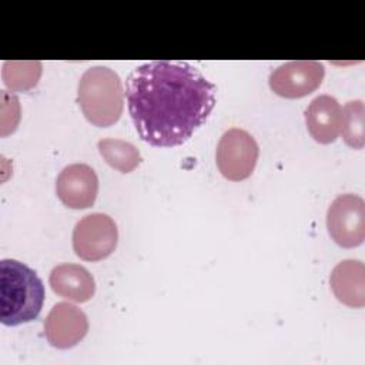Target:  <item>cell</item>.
Segmentation results:
<instances>
[{
    "label": "cell",
    "mask_w": 365,
    "mask_h": 365,
    "mask_svg": "<svg viewBox=\"0 0 365 365\" xmlns=\"http://www.w3.org/2000/svg\"><path fill=\"white\" fill-rule=\"evenodd\" d=\"M41 70L40 61H4L1 78L11 91H27L37 86Z\"/></svg>",
    "instance_id": "obj_14"
},
{
    "label": "cell",
    "mask_w": 365,
    "mask_h": 365,
    "mask_svg": "<svg viewBox=\"0 0 365 365\" xmlns=\"http://www.w3.org/2000/svg\"><path fill=\"white\" fill-rule=\"evenodd\" d=\"M341 134L346 145L361 150L365 144V106L361 100L348 101L342 108Z\"/></svg>",
    "instance_id": "obj_15"
},
{
    "label": "cell",
    "mask_w": 365,
    "mask_h": 365,
    "mask_svg": "<svg viewBox=\"0 0 365 365\" xmlns=\"http://www.w3.org/2000/svg\"><path fill=\"white\" fill-rule=\"evenodd\" d=\"M329 284L336 299L351 308L365 305V265L359 259L338 262L329 277Z\"/></svg>",
    "instance_id": "obj_11"
},
{
    "label": "cell",
    "mask_w": 365,
    "mask_h": 365,
    "mask_svg": "<svg viewBox=\"0 0 365 365\" xmlns=\"http://www.w3.org/2000/svg\"><path fill=\"white\" fill-rule=\"evenodd\" d=\"M118 242V230L111 217L93 212L83 217L73 230V250L84 261H101L110 257Z\"/></svg>",
    "instance_id": "obj_4"
},
{
    "label": "cell",
    "mask_w": 365,
    "mask_h": 365,
    "mask_svg": "<svg viewBox=\"0 0 365 365\" xmlns=\"http://www.w3.org/2000/svg\"><path fill=\"white\" fill-rule=\"evenodd\" d=\"M325 68L314 60H297L281 64L269 74L271 90L285 98H299L314 93L322 83Z\"/></svg>",
    "instance_id": "obj_7"
},
{
    "label": "cell",
    "mask_w": 365,
    "mask_h": 365,
    "mask_svg": "<svg viewBox=\"0 0 365 365\" xmlns=\"http://www.w3.org/2000/svg\"><path fill=\"white\" fill-rule=\"evenodd\" d=\"M44 302V287L34 269L17 259L0 261V321L14 327L36 319Z\"/></svg>",
    "instance_id": "obj_2"
},
{
    "label": "cell",
    "mask_w": 365,
    "mask_h": 365,
    "mask_svg": "<svg viewBox=\"0 0 365 365\" xmlns=\"http://www.w3.org/2000/svg\"><path fill=\"white\" fill-rule=\"evenodd\" d=\"M258 154V144L248 131L230 128L218 141L215 161L220 173L227 180L241 181L252 174Z\"/></svg>",
    "instance_id": "obj_5"
},
{
    "label": "cell",
    "mask_w": 365,
    "mask_h": 365,
    "mask_svg": "<svg viewBox=\"0 0 365 365\" xmlns=\"http://www.w3.org/2000/svg\"><path fill=\"white\" fill-rule=\"evenodd\" d=\"M98 192L96 171L87 164L64 167L56 180V194L68 208L84 210L94 204Z\"/></svg>",
    "instance_id": "obj_8"
},
{
    "label": "cell",
    "mask_w": 365,
    "mask_h": 365,
    "mask_svg": "<svg viewBox=\"0 0 365 365\" xmlns=\"http://www.w3.org/2000/svg\"><path fill=\"white\" fill-rule=\"evenodd\" d=\"M87 331V315L70 302L56 304L44 321V335L48 344L58 349H68L77 345Z\"/></svg>",
    "instance_id": "obj_9"
},
{
    "label": "cell",
    "mask_w": 365,
    "mask_h": 365,
    "mask_svg": "<svg viewBox=\"0 0 365 365\" xmlns=\"http://www.w3.org/2000/svg\"><path fill=\"white\" fill-rule=\"evenodd\" d=\"M305 123L311 137L317 143H334L341 134L342 107L336 98L328 94L318 96L305 110Z\"/></svg>",
    "instance_id": "obj_10"
},
{
    "label": "cell",
    "mask_w": 365,
    "mask_h": 365,
    "mask_svg": "<svg viewBox=\"0 0 365 365\" xmlns=\"http://www.w3.org/2000/svg\"><path fill=\"white\" fill-rule=\"evenodd\" d=\"M215 86L185 61H148L125 81L128 111L140 137L154 147L185 143L208 118Z\"/></svg>",
    "instance_id": "obj_1"
},
{
    "label": "cell",
    "mask_w": 365,
    "mask_h": 365,
    "mask_svg": "<svg viewBox=\"0 0 365 365\" xmlns=\"http://www.w3.org/2000/svg\"><path fill=\"white\" fill-rule=\"evenodd\" d=\"M77 103L93 125H113L120 120L124 108L121 78L104 66L87 68L78 81Z\"/></svg>",
    "instance_id": "obj_3"
},
{
    "label": "cell",
    "mask_w": 365,
    "mask_h": 365,
    "mask_svg": "<svg viewBox=\"0 0 365 365\" xmlns=\"http://www.w3.org/2000/svg\"><path fill=\"white\" fill-rule=\"evenodd\" d=\"M48 282L58 297L73 302H87L96 292L93 275L78 264H60L54 267Z\"/></svg>",
    "instance_id": "obj_12"
},
{
    "label": "cell",
    "mask_w": 365,
    "mask_h": 365,
    "mask_svg": "<svg viewBox=\"0 0 365 365\" xmlns=\"http://www.w3.org/2000/svg\"><path fill=\"white\" fill-rule=\"evenodd\" d=\"M98 153L103 160L120 173H131L141 164V154L138 148L120 138H103L97 144Z\"/></svg>",
    "instance_id": "obj_13"
},
{
    "label": "cell",
    "mask_w": 365,
    "mask_h": 365,
    "mask_svg": "<svg viewBox=\"0 0 365 365\" xmlns=\"http://www.w3.org/2000/svg\"><path fill=\"white\" fill-rule=\"evenodd\" d=\"M327 228L331 238L344 248H354L365 240V201L356 194H341L329 205Z\"/></svg>",
    "instance_id": "obj_6"
}]
</instances>
